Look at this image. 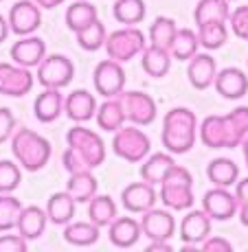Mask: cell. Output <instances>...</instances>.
Wrapping results in <instances>:
<instances>
[{
	"instance_id": "277c9868",
	"label": "cell",
	"mask_w": 248,
	"mask_h": 252,
	"mask_svg": "<svg viewBox=\"0 0 248 252\" xmlns=\"http://www.w3.org/2000/svg\"><path fill=\"white\" fill-rule=\"evenodd\" d=\"M160 187V202L172 211H189L196 202L193 197V178L189 169L174 164L172 171L163 178Z\"/></svg>"
},
{
	"instance_id": "d4e9b609",
	"label": "cell",
	"mask_w": 248,
	"mask_h": 252,
	"mask_svg": "<svg viewBox=\"0 0 248 252\" xmlns=\"http://www.w3.org/2000/svg\"><path fill=\"white\" fill-rule=\"evenodd\" d=\"M75 204L77 202L72 200V195L68 191L53 193L46 202L48 221H53V224H57V226H66L68 221H72V217H75Z\"/></svg>"
},
{
	"instance_id": "681fc988",
	"label": "cell",
	"mask_w": 248,
	"mask_h": 252,
	"mask_svg": "<svg viewBox=\"0 0 248 252\" xmlns=\"http://www.w3.org/2000/svg\"><path fill=\"white\" fill-rule=\"evenodd\" d=\"M240 221L248 228V202L246 204H240Z\"/></svg>"
},
{
	"instance_id": "836d02e7",
	"label": "cell",
	"mask_w": 248,
	"mask_h": 252,
	"mask_svg": "<svg viewBox=\"0 0 248 252\" xmlns=\"http://www.w3.org/2000/svg\"><path fill=\"white\" fill-rule=\"evenodd\" d=\"M88 217L92 224H97L99 228H106L116 220V204L110 195H99L88 202Z\"/></svg>"
},
{
	"instance_id": "7a4b0ae2",
	"label": "cell",
	"mask_w": 248,
	"mask_h": 252,
	"mask_svg": "<svg viewBox=\"0 0 248 252\" xmlns=\"http://www.w3.org/2000/svg\"><path fill=\"white\" fill-rule=\"evenodd\" d=\"M198 119L189 108H172L163 119V147L174 156L191 152L198 138Z\"/></svg>"
},
{
	"instance_id": "bcb514c9",
	"label": "cell",
	"mask_w": 248,
	"mask_h": 252,
	"mask_svg": "<svg viewBox=\"0 0 248 252\" xmlns=\"http://www.w3.org/2000/svg\"><path fill=\"white\" fill-rule=\"evenodd\" d=\"M147 250H149V252H154V250H160V252H169V250H172V246H169V241L156 239V241H149Z\"/></svg>"
},
{
	"instance_id": "8fae6325",
	"label": "cell",
	"mask_w": 248,
	"mask_h": 252,
	"mask_svg": "<svg viewBox=\"0 0 248 252\" xmlns=\"http://www.w3.org/2000/svg\"><path fill=\"white\" fill-rule=\"evenodd\" d=\"M121 101H123L125 119L132 121L134 125H152L158 116L156 101L141 90H130L121 92Z\"/></svg>"
},
{
	"instance_id": "e575fe53",
	"label": "cell",
	"mask_w": 248,
	"mask_h": 252,
	"mask_svg": "<svg viewBox=\"0 0 248 252\" xmlns=\"http://www.w3.org/2000/svg\"><path fill=\"white\" fill-rule=\"evenodd\" d=\"M198 40H200V46H204L207 51L222 48L226 44V40H228L226 22H204V24H198Z\"/></svg>"
},
{
	"instance_id": "f1b7e54d",
	"label": "cell",
	"mask_w": 248,
	"mask_h": 252,
	"mask_svg": "<svg viewBox=\"0 0 248 252\" xmlns=\"http://www.w3.org/2000/svg\"><path fill=\"white\" fill-rule=\"evenodd\" d=\"M207 176L213 182V187H235V182L240 180V167L231 160V158H215L209 162Z\"/></svg>"
},
{
	"instance_id": "8992f818",
	"label": "cell",
	"mask_w": 248,
	"mask_h": 252,
	"mask_svg": "<svg viewBox=\"0 0 248 252\" xmlns=\"http://www.w3.org/2000/svg\"><path fill=\"white\" fill-rule=\"evenodd\" d=\"M145 46H147V40H145L143 31L136 27L116 29V31H112L106 37V44H104L110 60H116L121 64H125V62L134 60L136 55H141L145 51Z\"/></svg>"
},
{
	"instance_id": "816d5d0a",
	"label": "cell",
	"mask_w": 248,
	"mask_h": 252,
	"mask_svg": "<svg viewBox=\"0 0 248 252\" xmlns=\"http://www.w3.org/2000/svg\"><path fill=\"white\" fill-rule=\"evenodd\" d=\"M228 2H233V0H228Z\"/></svg>"
},
{
	"instance_id": "5b68a950",
	"label": "cell",
	"mask_w": 248,
	"mask_h": 252,
	"mask_svg": "<svg viewBox=\"0 0 248 252\" xmlns=\"http://www.w3.org/2000/svg\"><path fill=\"white\" fill-rule=\"evenodd\" d=\"M68 149L79 158L88 169H95L106 160V143L97 132L84 127V125H75L72 129H68L66 134Z\"/></svg>"
},
{
	"instance_id": "8d00e7d4",
	"label": "cell",
	"mask_w": 248,
	"mask_h": 252,
	"mask_svg": "<svg viewBox=\"0 0 248 252\" xmlns=\"http://www.w3.org/2000/svg\"><path fill=\"white\" fill-rule=\"evenodd\" d=\"M112 11L116 22L125 24V27H134V24L143 22L147 9H145L143 0H114Z\"/></svg>"
},
{
	"instance_id": "7c38bea8",
	"label": "cell",
	"mask_w": 248,
	"mask_h": 252,
	"mask_svg": "<svg viewBox=\"0 0 248 252\" xmlns=\"http://www.w3.org/2000/svg\"><path fill=\"white\" fill-rule=\"evenodd\" d=\"M9 29L16 35H31L37 31L42 22V7H37L33 0H18L9 9Z\"/></svg>"
},
{
	"instance_id": "60d3db41",
	"label": "cell",
	"mask_w": 248,
	"mask_h": 252,
	"mask_svg": "<svg viewBox=\"0 0 248 252\" xmlns=\"http://www.w3.org/2000/svg\"><path fill=\"white\" fill-rule=\"evenodd\" d=\"M228 22H231V31L235 33L240 40L248 42V4H242L235 11L228 16Z\"/></svg>"
},
{
	"instance_id": "b9f144b4",
	"label": "cell",
	"mask_w": 248,
	"mask_h": 252,
	"mask_svg": "<svg viewBox=\"0 0 248 252\" xmlns=\"http://www.w3.org/2000/svg\"><path fill=\"white\" fill-rule=\"evenodd\" d=\"M29 239L18 235H0V252H27Z\"/></svg>"
},
{
	"instance_id": "ac0fdd59",
	"label": "cell",
	"mask_w": 248,
	"mask_h": 252,
	"mask_svg": "<svg viewBox=\"0 0 248 252\" xmlns=\"http://www.w3.org/2000/svg\"><path fill=\"white\" fill-rule=\"evenodd\" d=\"M215 75H217V64L211 55H207V53H196V55L189 60L187 77H189V84L196 90H207L209 86H213Z\"/></svg>"
},
{
	"instance_id": "ab89813d",
	"label": "cell",
	"mask_w": 248,
	"mask_h": 252,
	"mask_svg": "<svg viewBox=\"0 0 248 252\" xmlns=\"http://www.w3.org/2000/svg\"><path fill=\"white\" fill-rule=\"evenodd\" d=\"M22 167L13 160H0V193H13L22 182Z\"/></svg>"
},
{
	"instance_id": "5bb4252c",
	"label": "cell",
	"mask_w": 248,
	"mask_h": 252,
	"mask_svg": "<svg viewBox=\"0 0 248 252\" xmlns=\"http://www.w3.org/2000/svg\"><path fill=\"white\" fill-rule=\"evenodd\" d=\"M141 232L147 237L149 241H169L176 232V220L169 211H160V208H149L141 217Z\"/></svg>"
},
{
	"instance_id": "7402d4cb",
	"label": "cell",
	"mask_w": 248,
	"mask_h": 252,
	"mask_svg": "<svg viewBox=\"0 0 248 252\" xmlns=\"http://www.w3.org/2000/svg\"><path fill=\"white\" fill-rule=\"evenodd\" d=\"M46 224H48L46 211H42L40 206H22L16 230L20 232L24 239L31 241V239H40L44 235Z\"/></svg>"
},
{
	"instance_id": "d590c367",
	"label": "cell",
	"mask_w": 248,
	"mask_h": 252,
	"mask_svg": "<svg viewBox=\"0 0 248 252\" xmlns=\"http://www.w3.org/2000/svg\"><path fill=\"white\" fill-rule=\"evenodd\" d=\"M200 48V40H198V33L191 29H178L176 40L172 44V57L178 62H189Z\"/></svg>"
},
{
	"instance_id": "ee69618b",
	"label": "cell",
	"mask_w": 248,
	"mask_h": 252,
	"mask_svg": "<svg viewBox=\"0 0 248 252\" xmlns=\"http://www.w3.org/2000/svg\"><path fill=\"white\" fill-rule=\"evenodd\" d=\"M200 248L204 252H233L231 241H226L224 237H211V235H209L207 239L202 241Z\"/></svg>"
},
{
	"instance_id": "ffe728a7",
	"label": "cell",
	"mask_w": 248,
	"mask_h": 252,
	"mask_svg": "<svg viewBox=\"0 0 248 252\" xmlns=\"http://www.w3.org/2000/svg\"><path fill=\"white\" fill-rule=\"evenodd\" d=\"M213 86L224 99H242L248 92V75L242 68H224L215 75Z\"/></svg>"
},
{
	"instance_id": "f907efd6",
	"label": "cell",
	"mask_w": 248,
	"mask_h": 252,
	"mask_svg": "<svg viewBox=\"0 0 248 252\" xmlns=\"http://www.w3.org/2000/svg\"><path fill=\"white\" fill-rule=\"evenodd\" d=\"M242 149H244V160L248 164V136L244 138V143H242Z\"/></svg>"
},
{
	"instance_id": "6da1fadb",
	"label": "cell",
	"mask_w": 248,
	"mask_h": 252,
	"mask_svg": "<svg viewBox=\"0 0 248 252\" xmlns=\"http://www.w3.org/2000/svg\"><path fill=\"white\" fill-rule=\"evenodd\" d=\"M198 136L209 149H235L248 136V105L228 114H213L200 123Z\"/></svg>"
},
{
	"instance_id": "1f68e13d",
	"label": "cell",
	"mask_w": 248,
	"mask_h": 252,
	"mask_svg": "<svg viewBox=\"0 0 248 252\" xmlns=\"http://www.w3.org/2000/svg\"><path fill=\"white\" fill-rule=\"evenodd\" d=\"M99 18V11L97 7L90 2V0H77L71 7L66 9V27L71 29L72 33L81 31L84 27H88L90 22H95Z\"/></svg>"
},
{
	"instance_id": "74e56055",
	"label": "cell",
	"mask_w": 248,
	"mask_h": 252,
	"mask_svg": "<svg viewBox=\"0 0 248 252\" xmlns=\"http://www.w3.org/2000/svg\"><path fill=\"white\" fill-rule=\"evenodd\" d=\"M75 37H77V44L84 48V51H90L92 53V51H99V48H104L108 33H106L104 22L97 18V20L90 22L88 27H84L81 31H77Z\"/></svg>"
},
{
	"instance_id": "9c48e42d",
	"label": "cell",
	"mask_w": 248,
	"mask_h": 252,
	"mask_svg": "<svg viewBox=\"0 0 248 252\" xmlns=\"http://www.w3.org/2000/svg\"><path fill=\"white\" fill-rule=\"evenodd\" d=\"M202 211L207 213L213 221H226L240 213V200H237L235 193H231L226 187H213L211 191L204 193Z\"/></svg>"
},
{
	"instance_id": "d6986e66",
	"label": "cell",
	"mask_w": 248,
	"mask_h": 252,
	"mask_svg": "<svg viewBox=\"0 0 248 252\" xmlns=\"http://www.w3.org/2000/svg\"><path fill=\"white\" fill-rule=\"evenodd\" d=\"M64 112L75 123H86L97 114V99L88 90H72L64 99Z\"/></svg>"
},
{
	"instance_id": "30bf717a",
	"label": "cell",
	"mask_w": 248,
	"mask_h": 252,
	"mask_svg": "<svg viewBox=\"0 0 248 252\" xmlns=\"http://www.w3.org/2000/svg\"><path fill=\"white\" fill-rule=\"evenodd\" d=\"M92 81H95V90L99 92L101 96L110 99V96H119L123 92L125 86V70L123 64L116 60H104L97 64L95 75H92Z\"/></svg>"
},
{
	"instance_id": "d6a6232c",
	"label": "cell",
	"mask_w": 248,
	"mask_h": 252,
	"mask_svg": "<svg viewBox=\"0 0 248 252\" xmlns=\"http://www.w3.org/2000/svg\"><path fill=\"white\" fill-rule=\"evenodd\" d=\"M228 16H231L228 0H200L193 11L196 27L204 22H228Z\"/></svg>"
},
{
	"instance_id": "83f0119b",
	"label": "cell",
	"mask_w": 248,
	"mask_h": 252,
	"mask_svg": "<svg viewBox=\"0 0 248 252\" xmlns=\"http://www.w3.org/2000/svg\"><path fill=\"white\" fill-rule=\"evenodd\" d=\"M174 164H176L174 154H169V152L154 154V156H149L147 160H143V164H141V178L156 187V184L163 182V178L172 171Z\"/></svg>"
},
{
	"instance_id": "3957f363",
	"label": "cell",
	"mask_w": 248,
	"mask_h": 252,
	"mask_svg": "<svg viewBox=\"0 0 248 252\" xmlns=\"http://www.w3.org/2000/svg\"><path fill=\"white\" fill-rule=\"evenodd\" d=\"M11 152L16 162L27 171H40L51 160V143L29 127H20L13 132Z\"/></svg>"
},
{
	"instance_id": "f5cc1de1",
	"label": "cell",
	"mask_w": 248,
	"mask_h": 252,
	"mask_svg": "<svg viewBox=\"0 0 248 252\" xmlns=\"http://www.w3.org/2000/svg\"><path fill=\"white\" fill-rule=\"evenodd\" d=\"M0 2H2V0H0Z\"/></svg>"
},
{
	"instance_id": "f6af8a7d",
	"label": "cell",
	"mask_w": 248,
	"mask_h": 252,
	"mask_svg": "<svg viewBox=\"0 0 248 252\" xmlns=\"http://www.w3.org/2000/svg\"><path fill=\"white\" fill-rule=\"evenodd\" d=\"M235 195L240 200V204H246L248 202V178H242V180L235 182Z\"/></svg>"
},
{
	"instance_id": "cb8c5ba5",
	"label": "cell",
	"mask_w": 248,
	"mask_h": 252,
	"mask_svg": "<svg viewBox=\"0 0 248 252\" xmlns=\"http://www.w3.org/2000/svg\"><path fill=\"white\" fill-rule=\"evenodd\" d=\"M97 125L106 132H116L119 127L125 125V110H123V101H121V94L119 96H110L106 99L101 105H97Z\"/></svg>"
},
{
	"instance_id": "f35d334b",
	"label": "cell",
	"mask_w": 248,
	"mask_h": 252,
	"mask_svg": "<svg viewBox=\"0 0 248 252\" xmlns=\"http://www.w3.org/2000/svg\"><path fill=\"white\" fill-rule=\"evenodd\" d=\"M22 202L11 193H0V232H9L18 226Z\"/></svg>"
},
{
	"instance_id": "484cf974",
	"label": "cell",
	"mask_w": 248,
	"mask_h": 252,
	"mask_svg": "<svg viewBox=\"0 0 248 252\" xmlns=\"http://www.w3.org/2000/svg\"><path fill=\"white\" fill-rule=\"evenodd\" d=\"M141 66H143V70L147 72L149 77L160 79V77H165L169 72V68H172V53L165 51V48L147 44L145 51L141 53Z\"/></svg>"
},
{
	"instance_id": "4dcf8cb0",
	"label": "cell",
	"mask_w": 248,
	"mask_h": 252,
	"mask_svg": "<svg viewBox=\"0 0 248 252\" xmlns=\"http://www.w3.org/2000/svg\"><path fill=\"white\" fill-rule=\"evenodd\" d=\"M176 33H178V24L174 18L158 16L156 20L152 22V27H149V42L147 44L165 48V51H172V44H174V40H176Z\"/></svg>"
},
{
	"instance_id": "603a6c76",
	"label": "cell",
	"mask_w": 248,
	"mask_h": 252,
	"mask_svg": "<svg viewBox=\"0 0 248 252\" xmlns=\"http://www.w3.org/2000/svg\"><path fill=\"white\" fill-rule=\"evenodd\" d=\"M141 221L132 217H116L112 224L108 226V237L116 248H132L141 239Z\"/></svg>"
},
{
	"instance_id": "e0dca14e",
	"label": "cell",
	"mask_w": 248,
	"mask_h": 252,
	"mask_svg": "<svg viewBox=\"0 0 248 252\" xmlns=\"http://www.w3.org/2000/svg\"><path fill=\"white\" fill-rule=\"evenodd\" d=\"M211 217L204 211H189L180 221V239L184 246H200L211 235Z\"/></svg>"
},
{
	"instance_id": "4fadbf2b",
	"label": "cell",
	"mask_w": 248,
	"mask_h": 252,
	"mask_svg": "<svg viewBox=\"0 0 248 252\" xmlns=\"http://www.w3.org/2000/svg\"><path fill=\"white\" fill-rule=\"evenodd\" d=\"M35 77L31 68H24L18 64H0V94L4 96H24L33 90Z\"/></svg>"
},
{
	"instance_id": "44dd1931",
	"label": "cell",
	"mask_w": 248,
	"mask_h": 252,
	"mask_svg": "<svg viewBox=\"0 0 248 252\" xmlns=\"http://www.w3.org/2000/svg\"><path fill=\"white\" fill-rule=\"evenodd\" d=\"M62 112H64V96H62L60 88H44L35 96L33 114H35L37 121L53 123V121L60 119Z\"/></svg>"
},
{
	"instance_id": "7bdbcfd3",
	"label": "cell",
	"mask_w": 248,
	"mask_h": 252,
	"mask_svg": "<svg viewBox=\"0 0 248 252\" xmlns=\"http://www.w3.org/2000/svg\"><path fill=\"white\" fill-rule=\"evenodd\" d=\"M16 132V116L9 108H0V145L9 140Z\"/></svg>"
},
{
	"instance_id": "4316f807",
	"label": "cell",
	"mask_w": 248,
	"mask_h": 252,
	"mask_svg": "<svg viewBox=\"0 0 248 252\" xmlns=\"http://www.w3.org/2000/svg\"><path fill=\"white\" fill-rule=\"evenodd\" d=\"M66 191L71 193L75 202H90L99 191V182L92 176V169L71 173V178L66 182Z\"/></svg>"
},
{
	"instance_id": "ba28073f",
	"label": "cell",
	"mask_w": 248,
	"mask_h": 252,
	"mask_svg": "<svg viewBox=\"0 0 248 252\" xmlns=\"http://www.w3.org/2000/svg\"><path fill=\"white\" fill-rule=\"evenodd\" d=\"M75 77V64L68 60L66 55L53 53L46 55L37 66V81L44 88H66Z\"/></svg>"
},
{
	"instance_id": "9a60e30c",
	"label": "cell",
	"mask_w": 248,
	"mask_h": 252,
	"mask_svg": "<svg viewBox=\"0 0 248 252\" xmlns=\"http://www.w3.org/2000/svg\"><path fill=\"white\" fill-rule=\"evenodd\" d=\"M156 197H158V193H156V189H154V184L145 182L143 178H141V182L128 184V187L121 191V204H123L125 211L141 213V215H143L145 211L154 208Z\"/></svg>"
},
{
	"instance_id": "52a82bcc",
	"label": "cell",
	"mask_w": 248,
	"mask_h": 252,
	"mask_svg": "<svg viewBox=\"0 0 248 252\" xmlns=\"http://www.w3.org/2000/svg\"><path fill=\"white\" fill-rule=\"evenodd\" d=\"M112 149L116 156L128 162H143L149 156L152 143H149V136L143 129L134 127V125H123L114 132Z\"/></svg>"
},
{
	"instance_id": "c3c4849f",
	"label": "cell",
	"mask_w": 248,
	"mask_h": 252,
	"mask_svg": "<svg viewBox=\"0 0 248 252\" xmlns=\"http://www.w3.org/2000/svg\"><path fill=\"white\" fill-rule=\"evenodd\" d=\"M9 33H11V29H9V20L0 16V44H2V42L9 37Z\"/></svg>"
},
{
	"instance_id": "7dc6e473",
	"label": "cell",
	"mask_w": 248,
	"mask_h": 252,
	"mask_svg": "<svg viewBox=\"0 0 248 252\" xmlns=\"http://www.w3.org/2000/svg\"><path fill=\"white\" fill-rule=\"evenodd\" d=\"M33 2L42 9H55V7H60V4H64L66 0H33Z\"/></svg>"
},
{
	"instance_id": "f546056e",
	"label": "cell",
	"mask_w": 248,
	"mask_h": 252,
	"mask_svg": "<svg viewBox=\"0 0 248 252\" xmlns=\"http://www.w3.org/2000/svg\"><path fill=\"white\" fill-rule=\"evenodd\" d=\"M64 239L71 246L86 248L99 241V226L92 221H68L64 228Z\"/></svg>"
},
{
	"instance_id": "2e32d148",
	"label": "cell",
	"mask_w": 248,
	"mask_h": 252,
	"mask_svg": "<svg viewBox=\"0 0 248 252\" xmlns=\"http://www.w3.org/2000/svg\"><path fill=\"white\" fill-rule=\"evenodd\" d=\"M46 57V42L37 35H22L16 44L11 46V60L13 64L24 66V68H35Z\"/></svg>"
}]
</instances>
